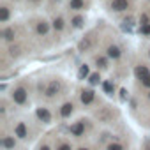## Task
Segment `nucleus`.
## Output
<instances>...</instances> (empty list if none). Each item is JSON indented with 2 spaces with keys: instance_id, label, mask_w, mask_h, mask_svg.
Here are the masks:
<instances>
[{
  "instance_id": "obj_33",
  "label": "nucleus",
  "mask_w": 150,
  "mask_h": 150,
  "mask_svg": "<svg viewBox=\"0 0 150 150\" xmlns=\"http://www.w3.org/2000/svg\"><path fill=\"white\" fill-rule=\"evenodd\" d=\"M148 55H150V53H148Z\"/></svg>"
},
{
  "instance_id": "obj_20",
  "label": "nucleus",
  "mask_w": 150,
  "mask_h": 150,
  "mask_svg": "<svg viewBox=\"0 0 150 150\" xmlns=\"http://www.w3.org/2000/svg\"><path fill=\"white\" fill-rule=\"evenodd\" d=\"M9 55H11L13 58H18V57L21 55V48H20L18 44H13V46L9 48Z\"/></svg>"
},
{
  "instance_id": "obj_7",
  "label": "nucleus",
  "mask_w": 150,
  "mask_h": 150,
  "mask_svg": "<svg viewBox=\"0 0 150 150\" xmlns=\"http://www.w3.org/2000/svg\"><path fill=\"white\" fill-rule=\"evenodd\" d=\"M14 136H16L18 139H27V138H28V127H27L25 122H18V124L14 125Z\"/></svg>"
},
{
  "instance_id": "obj_10",
  "label": "nucleus",
  "mask_w": 150,
  "mask_h": 150,
  "mask_svg": "<svg viewBox=\"0 0 150 150\" xmlns=\"http://www.w3.org/2000/svg\"><path fill=\"white\" fill-rule=\"evenodd\" d=\"M72 111H74V104H72L71 101L64 103V104L60 106V110H58V113H60V117H62V118H69V117L72 115Z\"/></svg>"
},
{
  "instance_id": "obj_21",
  "label": "nucleus",
  "mask_w": 150,
  "mask_h": 150,
  "mask_svg": "<svg viewBox=\"0 0 150 150\" xmlns=\"http://www.w3.org/2000/svg\"><path fill=\"white\" fill-rule=\"evenodd\" d=\"M103 88H104V92H106L108 96H113V92H115V87H113L111 81H104V83H103Z\"/></svg>"
},
{
  "instance_id": "obj_5",
  "label": "nucleus",
  "mask_w": 150,
  "mask_h": 150,
  "mask_svg": "<svg viewBox=\"0 0 150 150\" xmlns=\"http://www.w3.org/2000/svg\"><path fill=\"white\" fill-rule=\"evenodd\" d=\"M80 101L83 106H90L96 101V92L92 88H81L80 90Z\"/></svg>"
},
{
  "instance_id": "obj_26",
  "label": "nucleus",
  "mask_w": 150,
  "mask_h": 150,
  "mask_svg": "<svg viewBox=\"0 0 150 150\" xmlns=\"http://www.w3.org/2000/svg\"><path fill=\"white\" fill-rule=\"evenodd\" d=\"M88 80H90V83H92V85H97V83L101 81V76H99V72H96V74H92V76H90Z\"/></svg>"
},
{
  "instance_id": "obj_22",
  "label": "nucleus",
  "mask_w": 150,
  "mask_h": 150,
  "mask_svg": "<svg viewBox=\"0 0 150 150\" xmlns=\"http://www.w3.org/2000/svg\"><path fill=\"white\" fill-rule=\"evenodd\" d=\"M57 150H72V145H71L69 141L62 139V141H58V145H57Z\"/></svg>"
},
{
  "instance_id": "obj_19",
  "label": "nucleus",
  "mask_w": 150,
  "mask_h": 150,
  "mask_svg": "<svg viewBox=\"0 0 150 150\" xmlns=\"http://www.w3.org/2000/svg\"><path fill=\"white\" fill-rule=\"evenodd\" d=\"M71 23H72V27H74V28H80V27H83L85 18H83V16H74V18L71 20Z\"/></svg>"
},
{
  "instance_id": "obj_28",
  "label": "nucleus",
  "mask_w": 150,
  "mask_h": 150,
  "mask_svg": "<svg viewBox=\"0 0 150 150\" xmlns=\"http://www.w3.org/2000/svg\"><path fill=\"white\" fill-rule=\"evenodd\" d=\"M27 2H28V4H32V6H39L42 0H27Z\"/></svg>"
},
{
  "instance_id": "obj_32",
  "label": "nucleus",
  "mask_w": 150,
  "mask_h": 150,
  "mask_svg": "<svg viewBox=\"0 0 150 150\" xmlns=\"http://www.w3.org/2000/svg\"><path fill=\"white\" fill-rule=\"evenodd\" d=\"M146 97H148V101H150V92H148V96H146Z\"/></svg>"
},
{
  "instance_id": "obj_23",
  "label": "nucleus",
  "mask_w": 150,
  "mask_h": 150,
  "mask_svg": "<svg viewBox=\"0 0 150 150\" xmlns=\"http://www.w3.org/2000/svg\"><path fill=\"white\" fill-rule=\"evenodd\" d=\"M78 76H80V80H83V78H87V76H88V65H81V67H80Z\"/></svg>"
},
{
  "instance_id": "obj_13",
  "label": "nucleus",
  "mask_w": 150,
  "mask_h": 150,
  "mask_svg": "<svg viewBox=\"0 0 150 150\" xmlns=\"http://www.w3.org/2000/svg\"><path fill=\"white\" fill-rule=\"evenodd\" d=\"M35 32H37V35H46L50 32V23L46 20H39L35 25Z\"/></svg>"
},
{
  "instance_id": "obj_18",
  "label": "nucleus",
  "mask_w": 150,
  "mask_h": 150,
  "mask_svg": "<svg viewBox=\"0 0 150 150\" xmlns=\"http://www.w3.org/2000/svg\"><path fill=\"white\" fill-rule=\"evenodd\" d=\"M134 72H136V78H138V80H145L148 74H150V72H148V69H146L145 65H138V67L134 69Z\"/></svg>"
},
{
  "instance_id": "obj_29",
  "label": "nucleus",
  "mask_w": 150,
  "mask_h": 150,
  "mask_svg": "<svg viewBox=\"0 0 150 150\" xmlns=\"http://www.w3.org/2000/svg\"><path fill=\"white\" fill-rule=\"evenodd\" d=\"M37 150H51V146H50V145H46V143H44V145H41V146H39V148H37Z\"/></svg>"
},
{
  "instance_id": "obj_30",
  "label": "nucleus",
  "mask_w": 150,
  "mask_h": 150,
  "mask_svg": "<svg viewBox=\"0 0 150 150\" xmlns=\"http://www.w3.org/2000/svg\"><path fill=\"white\" fill-rule=\"evenodd\" d=\"M143 150H150V141H148V143L145 145V148H143Z\"/></svg>"
},
{
  "instance_id": "obj_27",
  "label": "nucleus",
  "mask_w": 150,
  "mask_h": 150,
  "mask_svg": "<svg viewBox=\"0 0 150 150\" xmlns=\"http://www.w3.org/2000/svg\"><path fill=\"white\" fill-rule=\"evenodd\" d=\"M141 85H143L145 88H150V74H148L145 80H141Z\"/></svg>"
},
{
  "instance_id": "obj_1",
  "label": "nucleus",
  "mask_w": 150,
  "mask_h": 150,
  "mask_svg": "<svg viewBox=\"0 0 150 150\" xmlns=\"http://www.w3.org/2000/svg\"><path fill=\"white\" fill-rule=\"evenodd\" d=\"M60 92H62V81H60V80H51V81L46 85V88H44V97L51 101V99L58 97Z\"/></svg>"
},
{
  "instance_id": "obj_31",
  "label": "nucleus",
  "mask_w": 150,
  "mask_h": 150,
  "mask_svg": "<svg viewBox=\"0 0 150 150\" xmlns=\"http://www.w3.org/2000/svg\"><path fill=\"white\" fill-rule=\"evenodd\" d=\"M78 150H90V148H88V146H80Z\"/></svg>"
},
{
  "instance_id": "obj_16",
  "label": "nucleus",
  "mask_w": 150,
  "mask_h": 150,
  "mask_svg": "<svg viewBox=\"0 0 150 150\" xmlns=\"http://www.w3.org/2000/svg\"><path fill=\"white\" fill-rule=\"evenodd\" d=\"M11 18V9L4 4L2 7H0V23H7Z\"/></svg>"
},
{
  "instance_id": "obj_12",
  "label": "nucleus",
  "mask_w": 150,
  "mask_h": 150,
  "mask_svg": "<svg viewBox=\"0 0 150 150\" xmlns=\"http://www.w3.org/2000/svg\"><path fill=\"white\" fill-rule=\"evenodd\" d=\"M16 146V136H2V148L4 150H14Z\"/></svg>"
},
{
  "instance_id": "obj_2",
  "label": "nucleus",
  "mask_w": 150,
  "mask_h": 150,
  "mask_svg": "<svg viewBox=\"0 0 150 150\" xmlns=\"http://www.w3.org/2000/svg\"><path fill=\"white\" fill-rule=\"evenodd\" d=\"M11 99H13L14 104H20V106L27 104V101H28V92H27V88H25L23 85L14 87L13 92H11Z\"/></svg>"
},
{
  "instance_id": "obj_17",
  "label": "nucleus",
  "mask_w": 150,
  "mask_h": 150,
  "mask_svg": "<svg viewBox=\"0 0 150 150\" xmlns=\"http://www.w3.org/2000/svg\"><path fill=\"white\" fill-rule=\"evenodd\" d=\"M94 64L97 65V69H108V58L103 57V55L94 57Z\"/></svg>"
},
{
  "instance_id": "obj_11",
  "label": "nucleus",
  "mask_w": 150,
  "mask_h": 150,
  "mask_svg": "<svg viewBox=\"0 0 150 150\" xmlns=\"http://www.w3.org/2000/svg\"><path fill=\"white\" fill-rule=\"evenodd\" d=\"M120 55H122V50H120L117 44H110V46L106 48V57H108V58L117 60V58H120Z\"/></svg>"
},
{
  "instance_id": "obj_25",
  "label": "nucleus",
  "mask_w": 150,
  "mask_h": 150,
  "mask_svg": "<svg viewBox=\"0 0 150 150\" xmlns=\"http://www.w3.org/2000/svg\"><path fill=\"white\" fill-rule=\"evenodd\" d=\"M139 32H141L143 35H150V23H141Z\"/></svg>"
},
{
  "instance_id": "obj_3",
  "label": "nucleus",
  "mask_w": 150,
  "mask_h": 150,
  "mask_svg": "<svg viewBox=\"0 0 150 150\" xmlns=\"http://www.w3.org/2000/svg\"><path fill=\"white\" fill-rule=\"evenodd\" d=\"M96 118H97L101 124H110V122H113V108H111V106L99 108V110L96 111Z\"/></svg>"
},
{
  "instance_id": "obj_4",
  "label": "nucleus",
  "mask_w": 150,
  "mask_h": 150,
  "mask_svg": "<svg viewBox=\"0 0 150 150\" xmlns=\"http://www.w3.org/2000/svg\"><path fill=\"white\" fill-rule=\"evenodd\" d=\"M85 129H87L85 120H78V122H74V124L69 125V132H71V136H74V138H81V136L85 134Z\"/></svg>"
},
{
  "instance_id": "obj_6",
  "label": "nucleus",
  "mask_w": 150,
  "mask_h": 150,
  "mask_svg": "<svg viewBox=\"0 0 150 150\" xmlns=\"http://www.w3.org/2000/svg\"><path fill=\"white\" fill-rule=\"evenodd\" d=\"M129 6H131L129 0H111L108 4L110 11H113V13H124V11L129 9Z\"/></svg>"
},
{
  "instance_id": "obj_14",
  "label": "nucleus",
  "mask_w": 150,
  "mask_h": 150,
  "mask_svg": "<svg viewBox=\"0 0 150 150\" xmlns=\"http://www.w3.org/2000/svg\"><path fill=\"white\" fill-rule=\"evenodd\" d=\"M67 6H69V9H72V11H83V9H87L85 0H69Z\"/></svg>"
},
{
  "instance_id": "obj_8",
  "label": "nucleus",
  "mask_w": 150,
  "mask_h": 150,
  "mask_svg": "<svg viewBox=\"0 0 150 150\" xmlns=\"http://www.w3.org/2000/svg\"><path fill=\"white\" fill-rule=\"evenodd\" d=\"M35 117L42 122V124H51V113L48 108H37L35 110Z\"/></svg>"
},
{
  "instance_id": "obj_24",
  "label": "nucleus",
  "mask_w": 150,
  "mask_h": 150,
  "mask_svg": "<svg viewBox=\"0 0 150 150\" xmlns=\"http://www.w3.org/2000/svg\"><path fill=\"white\" fill-rule=\"evenodd\" d=\"M106 150H124V145L118 143V141H115V143H110V145L106 146Z\"/></svg>"
},
{
  "instance_id": "obj_15",
  "label": "nucleus",
  "mask_w": 150,
  "mask_h": 150,
  "mask_svg": "<svg viewBox=\"0 0 150 150\" xmlns=\"http://www.w3.org/2000/svg\"><path fill=\"white\" fill-rule=\"evenodd\" d=\"M51 27H53L57 32H62V30H64V27H65V20H64L62 16H55V18H53V21H51Z\"/></svg>"
},
{
  "instance_id": "obj_9",
  "label": "nucleus",
  "mask_w": 150,
  "mask_h": 150,
  "mask_svg": "<svg viewBox=\"0 0 150 150\" xmlns=\"http://www.w3.org/2000/svg\"><path fill=\"white\" fill-rule=\"evenodd\" d=\"M2 39L6 42H14L16 41V28L14 27H6L2 30Z\"/></svg>"
}]
</instances>
